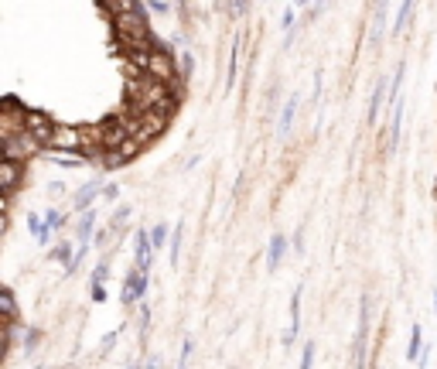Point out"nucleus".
I'll return each instance as SVG.
<instances>
[{"label":"nucleus","instance_id":"obj_3","mask_svg":"<svg viewBox=\"0 0 437 369\" xmlns=\"http://www.w3.org/2000/svg\"><path fill=\"white\" fill-rule=\"evenodd\" d=\"M48 151H58V154H86V137H82V127H72V123H58L52 137V147Z\"/></svg>","mask_w":437,"mask_h":369},{"label":"nucleus","instance_id":"obj_10","mask_svg":"<svg viewBox=\"0 0 437 369\" xmlns=\"http://www.w3.org/2000/svg\"><path fill=\"white\" fill-rule=\"evenodd\" d=\"M144 151H147V144H144L140 137H133V133H130L127 140H123V144L116 147V154H120V158H123V161H133V158H137V154H144Z\"/></svg>","mask_w":437,"mask_h":369},{"label":"nucleus","instance_id":"obj_29","mask_svg":"<svg viewBox=\"0 0 437 369\" xmlns=\"http://www.w3.org/2000/svg\"><path fill=\"white\" fill-rule=\"evenodd\" d=\"M93 297H96V301H103V297H106V290H103V284H93Z\"/></svg>","mask_w":437,"mask_h":369},{"label":"nucleus","instance_id":"obj_1","mask_svg":"<svg viewBox=\"0 0 437 369\" xmlns=\"http://www.w3.org/2000/svg\"><path fill=\"white\" fill-rule=\"evenodd\" d=\"M144 72H147V76H154L157 82H168V86H175L178 93H184V76L178 72V62H175V55L168 52L164 45L151 48V55H147V65H144Z\"/></svg>","mask_w":437,"mask_h":369},{"label":"nucleus","instance_id":"obj_32","mask_svg":"<svg viewBox=\"0 0 437 369\" xmlns=\"http://www.w3.org/2000/svg\"><path fill=\"white\" fill-rule=\"evenodd\" d=\"M434 311H437V294H434Z\"/></svg>","mask_w":437,"mask_h":369},{"label":"nucleus","instance_id":"obj_31","mask_svg":"<svg viewBox=\"0 0 437 369\" xmlns=\"http://www.w3.org/2000/svg\"><path fill=\"white\" fill-rule=\"evenodd\" d=\"M147 369H161V366H157V359H151V363H147Z\"/></svg>","mask_w":437,"mask_h":369},{"label":"nucleus","instance_id":"obj_18","mask_svg":"<svg viewBox=\"0 0 437 369\" xmlns=\"http://www.w3.org/2000/svg\"><path fill=\"white\" fill-rule=\"evenodd\" d=\"M151 243H154V250H164V243H171V233H168V226H164V222L151 229Z\"/></svg>","mask_w":437,"mask_h":369},{"label":"nucleus","instance_id":"obj_27","mask_svg":"<svg viewBox=\"0 0 437 369\" xmlns=\"http://www.w3.org/2000/svg\"><path fill=\"white\" fill-rule=\"evenodd\" d=\"M106 274H109V270H106V264H100V267H96V274H93V284H103Z\"/></svg>","mask_w":437,"mask_h":369},{"label":"nucleus","instance_id":"obj_11","mask_svg":"<svg viewBox=\"0 0 437 369\" xmlns=\"http://www.w3.org/2000/svg\"><path fill=\"white\" fill-rule=\"evenodd\" d=\"M420 356H424V332H420V325H413L410 328V349H407V363H420Z\"/></svg>","mask_w":437,"mask_h":369},{"label":"nucleus","instance_id":"obj_4","mask_svg":"<svg viewBox=\"0 0 437 369\" xmlns=\"http://www.w3.org/2000/svg\"><path fill=\"white\" fill-rule=\"evenodd\" d=\"M168 123H171V116L168 113H157V109H144L140 113V130L133 133V137H140L147 147L154 144L161 133H168Z\"/></svg>","mask_w":437,"mask_h":369},{"label":"nucleus","instance_id":"obj_28","mask_svg":"<svg viewBox=\"0 0 437 369\" xmlns=\"http://www.w3.org/2000/svg\"><path fill=\"white\" fill-rule=\"evenodd\" d=\"M113 345H116V332H109V335H106V339H103V345H100V352H109Z\"/></svg>","mask_w":437,"mask_h":369},{"label":"nucleus","instance_id":"obj_7","mask_svg":"<svg viewBox=\"0 0 437 369\" xmlns=\"http://www.w3.org/2000/svg\"><path fill=\"white\" fill-rule=\"evenodd\" d=\"M144 294H147V274H140V270H130L127 281H123V304L133 308L137 301H144Z\"/></svg>","mask_w":437,"mask_h":369},{"label":"nucleus","instance_id":"obj_15","mask_svg":"<svg viewBox=\"0 0 437 369\" xmlns=\"http://www.w3.org/2000/svg\"><path fill=\"white\" fill-rule=\"evenodd\" d=\"M297 103H301L297 96H290V100L283 103V113H281V133H287L290 127H294V113H297Z\"/></svg>","mask_w":437,"mask_h":369},{"label":"nucleus","instance_id":"obj_9","mask_svg":"<svg viewBox=\"0 0 437 369\" xmlns=\"http://www.w3.org/2000/svg\"><path fill=\"white\" fill-rule=\"evenodd\" d=\"M283 253H287V239L274 236V239H270V246H267V267H270V270H277V267L283 264Z\"/></svg>","mask_w":437,"mask_h":369},{"label":"nucleus","instance_id":"obj_23","mask_svg":"<svg viewBox=\"0 0 437 369\" xmlns=\"http://www.w3.org/2000/svg\"><path fill=\"white\" fill-rule=\"evenodd\" d=\"M314 366V342H308L301 349V369H311Z\"/></svg>","mask_w":437,"mask_h":369},{"label":"nucleus","instance_id":"obj_12","mask_svg":"<svg viewBox=\"0 0 437 369\" xmlns=\"http://www.w3.org/2000/svg\"><path fill=\"white\" fill-rule=\"evenodd\" d=\"M0 308H4V321H18V301H14L11 288L0 290Z\"/></svg>","mask_w":437,"mask_h":369},{"label":"nucleus","instance_id":"obj_8","mask_svg":"<svg viewBox=\"0 0 437 369\" xmlns=\"http://www.w3.org/2000/svg\"><path fill=\"white\" fill-rule=\"evenodd\" d=\"M133 253H137V270H140V274H147V270H151V253H154L151 233L137 229V243H133Z\"/></svg>","mask_w":437,"mask_h":369},{"label":"nucleus","instance_id":"obj_19","mask_svg":"<svg viewBox=\"0 0 437 369\" xmlns=\"http://www.w3.org/2000/svg\"><path fill=\"white\" fill-rule=\"evenodd\" d=\"M181 239H184V226H175V233H171V264H178V257H181Z\"/></svg>","mask_w":437,"mask_h":369},{"label":"nucleus","instance_id":"obj_24","mask_svg":"<svg viewBox=\"0 0 437 369\" xmlns=\"http://www.w3.org/2000/svg\"><path fill=\"white\" fill-rule=\"evenodd\" d=\"M130 219V206H120V209H116V215H113V229H116V233H120V229H123V222H127Z\"/></svg>","mask_w":437,"mask_h":369},{"label":"nucleus","instance_id":"obj_22","mask_svg":"<svg viewBox=\"0 0 437 369\" xmlns=\"http://www.w3.org/2000/svg\"><path fill=\"white\" fill-rule=\"evenodd\" d=\"M45 226H48V229H62V226H65V212L48 209V215H45Z\"/></svg>","mask_w":437,"mask_h":369},{"label":"nucleus","instance_id":"obj_13","mask_svg":"<svg viewBox=\"0 0 437 369\" xmlns=\"http://www.w3.org/2000/svg\"><path fill=\"white\" fill-rule=\"evenodd\" d=\"M96 195H103V188H96V184H86L82 192L76 195V209L79 212H89V206L96 202Z\"/></svg>","mask_w":437,"mask_h":369},{"label":"nucleus","instance_id":"obj_21","mask_svg":"<svg viewBox=\"0 0 437 369\" xmlns=\"http://www.w3.org/2000/svg\"><path fill=\"white\" fill-rule=\"evenodd\" d=\"M52 260H58V264H65V267H72V264H76V260H72V250H69L65 243H62V246H55V250H52Z\"/></svg>","mask_w":437,"mask_h":369},{"label":"nucleus","instance_id":"obj_16","mask_svg":"<svg viewBox=\"0 0 437 369\" xmlns=\"http://www.w3.org/2000/svg\"><path fill=\"white\" fill-rule=\"evenodd\" d=\"M413 4H417V0H403V4H400V14H396L393 34H403V27H407V21H410V14H413Z\"/></svg>","mask_w":437,"mask_h":369},{"label":"nucleus","instance_id":"obj_17","mask_svg":"<svg viewBox=\"0 0 437 369\" xmlns=\"http://www.w3.org/2000/svg\"><path fill=\"white\" fill-rule=\"evenodd\" d=\"M386 100V86L383 82H376V93H372V103H369V123H376V116H379V103Z\"/></svg>","mask_w":437,"mask_h":369},{"label":"nucleus","instance_id":"obj_25","mask_svg":"<svg viewBox=\"0 0 437 369\" xmlns=\"http://www.w3.org/2000/svg\"><path fill=\"white\" fill-rule=\"evenodd\" d=\"M41 342V332H38V328H31V332H27L25 335V349L27 352H34V345Z\"/></svg>","mask_w":437,"mask_h":369},{"label":"nucleus","instance_id":"obj_30","mask_svg":"<svg viewBox=\"0 0 437 369\" xmlns=\"http://www.w3.org/2000/svg\"><path fill=\"white\" fill-rule=\"evenodd\" d=\"M151 7L154 11H168V0H151Z\"/></svg>","mask_w":437,"mask_h":369},{"label":"nucleus","instance_id":"obj_20","mask_svg":"<svg viewBox=\"0 0 437 369\" xmlns=\"http://www.w3.org/2000/svg\"><path fill=\"white\" fill-rule=\"evenodd\" d=\"M93 222H96V215H93V209H89L86 215H82V222H79V239H82V243L89 239V233H93Z\"/></svg>","mask_w":437,"mask_h":369},{"label":"nucleus","instance_id":"obj_2","mask_svg":"<svg viewBox=\"0 0 437 369\" xmlns=\"http://www.w3.org/2000/svg\"><path fill=\"white\" fill-rule=\"evenodd\" d=\"M0 137H4V158L21 161V164H27V161L34 158L38 151H45V147L38 144V137L27 130V127H21V130H11V133H0Z\"/></svg>","mask_w":437,"mask_h":369},{"label":"nucleus","instance_id":"obj_26","mask_svg":"<svg viewBox=\"0 0 437 369\" xmlns=\"http://www.w3.org/2000/svg\"><path fill=\"white\" fill-rule=\"evenodd\" d=\"M116 195H120V188H116V184H103V199H106V202H113Z\"/></svg>","mask_w":437,"mask_h":369},{"label":"nucleus","instance_id":"obj_5","mask_svg":"<svg viewBox=\"0 0 437 369\" xmlns=\"http://www.w3.org/2000/svg\"><path fill=\"white\" fill-rule=\"evenodd\" d=\"M25 127L38 137V144H41L45 151L52 147V137H55V127H58V123H55L48 113H41V109H27V113H25Z\"/></svg>","mask_w":437,"mask_h":369},{"label":"nucleus","instance_id":"obj_14","mask_svg":"<svg viewBox=\"0 0 437 369\" xmlns=\"http://www.w3.org/2000/svg\"><path fill=\"white\" fill-rule=\"evenodd\" d=\"M103 4H106V11H109L113 18H116V14H130V11H140V7H144L140 0H103Z\"/></svg>","mask_w":437,"mask_h":369},{"label":"nucleus","instance_id":"obj_6","mask_svg":"<svg viewBox=\"0 0 437 369\" xmlns=\"http://www.w3.org/2000/svg\"><path fill=\"white\" fill-rule=\"evenodd\" d=\"M25 168L21 161H11V158H0V192L4 195H18V188L25 182Z\"/></svg>","mask_w":437,"mask_h":369}]
</instances>
